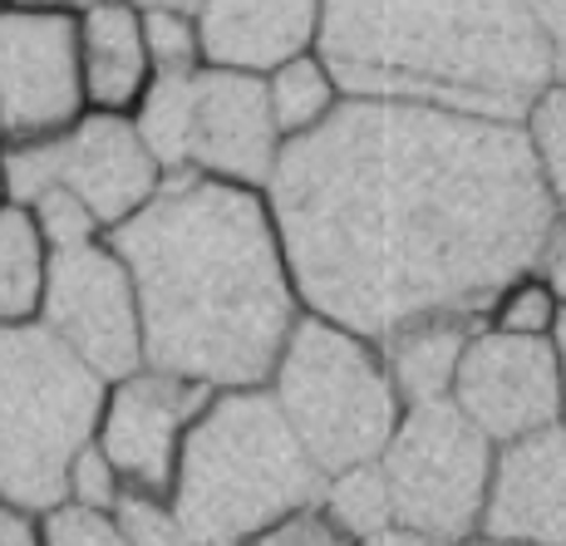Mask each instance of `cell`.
Returning a JSON list of instances; mask_svg holds the SVG:
<instances>
[{"label":"cell","mask_w":566,"mask_h":546,"mask_svg":"<svg viewBox=\"0 0 566 546\" xmlns=\"http://www.w3.org/2000/svg\"><path fill=\"white\" fill-rule=\"evenodd\" d=\"M266 104L271 118H276L281 138L296 144V138H311L315 128H325V118L345 104V90L335 84L331 64L321 54H301V60H286L281 70H271L266 80Z\"/></svg>","instance_id":"19"},{"label":"cell","mask_w":566,"mask_h":546,"mask_svg":"<svg viewBox=\"0 0 566 546\" xmlns=\"http://www.w3.org/2000/svg\"><path fill=\"white\" fill-rule=\"evenodd\" d=\"M321 10L325 0H202V64L266 80L286 60H301V54L315 50Z\"/></svg>","instance_id":"15"},{"label":"cell","mask_w":566,"mask_h":546,"mask_svg":"<svg viewBox=\"0 0 566 546\" xmlns=\"http://www.w3.org/2000/svg\"><path fill=\"white\" fill-rule=\"evenodd\" d=\"M104 379L45 325H0V502L50 512L104 409Z\"/></svg>","instance_id":"6"},{"label":"cell","mask_w":566,"mask_h":546,"mask_svg":"<svg viewBox=\"0 0 566 546\" xmlns=\"http://www.w3.org/2000/svg\"><path fill=\"white\" fill-rule=\"evenodd\" d=\"M114 522L128 537V546H198L192 532L182 527L172 497H158V493H124L114 507Z\"/></svg>","instance_id":"23"},{"label":"cell","mask_w":566,"mask_h":546,"mask_svg":"<svg viewBox=\"0 0 566 546\" xmlns=\"http://www.w3.org/2000/svg\"><path fill=\"white\" fill-rule=\"evenodd\" d=\"M266 395L325 477L379 463L405 419L385 349L321 315H301L266 379Z\"/></svg>","instance_id":"5"},{"label":"cell","mask_w":566,"mask_h":546,"mask_svg":"<svg viewBox=\"0 0 566 546\" xmlns=\"http://www.w3.org/2000/svg\"><path fill=\"white\" fill-rule=\"evenodd\" d=\"M134 128L163 178H207L252 192L271 188L286 153L261 74L212 64L188 74H154L144 104L134 108Z\"/></svg>","instance_id":"7"},{"label":"cell","mask_w":566,"mask_h":546,"mask_svg":"<svg viewBox=\"0 0 566 546\" xmlns=\"http://www.w3.org/2000/svg\"><path fill=\"white\" fill-rule=\"evenodd\" d=\"M325 473L266 389H217L192 419L172 477V507L198 546L256 542L321 497Z\"/></svg>","instance_id":"4"},{"label":"cell","mask_w":566,"mask_h":546,"mask_svg":"<svg viewBox=\"0 0 566 546\" xmlns=\"http://www.w3.org/2000/svg\"><path fill=\"white\" fill-rule=\"evenodd\" d=\"M124 6H134L138 15H188V20H198L202 0H124Z\"/></svg>","instance_id":"32"},{"label":"cell","mask_w":566,"mask_h":546,"mask_svg":"<svg viewBox=\"0 0 566 546\" xmlns=\"http://www.w3.org/2000/svg\"><path fill=\"white\" fill-rule=\"evenodd\" d=\"M80 74H84V104L90 114H124L144 104L154 84V60H148L144 15L124 0H99L80 15Z\"/></svg>","instance_id":"16"},{"label":"cell","mask_w":566,"mask_h":546,"mask_svg":"<svg viewBox=\"0 0 566 546\" xmlns=\"http://www.w3.org/2000/svg\"><path fill=\"white\" fill-rule=\"evenodd\" d=\"M217 389H202L192 379L163 375V369H134L104 389V409L94 423V443L124 477L128 493H172L178 458L188 443L192 419Z\"/></svg>","instance_id":"13"},{"label":"cell","mask_w":566,"mask_h":546,"mask_svg":"<svg viewBox=\"0 0 566 546\" xmlns=\"http://www.w3.org/2000/svg\"><path fill=\"white\" fill-rule=\"evenodd\" d=\"M449 403L493 448L562 423V359L552 340L478 325L463 345Z\"/></svg>","instance_id":"12"},{"label":"cell","mask_w":566,"mask_h":546,"mask_svg":"<svg viewBox=\"0 0 566 546\" xmlns=\"http://www.w3.org/2000/svg\"><path fill=\"white\" fill-rule=\"evenodd\" d=\"M478 537L566 546V423L497 448Z\"/></svg>","instance_id":"14"},{"label":"cell","mask_w":566,"mask_h":546,"mask_svg":"<svg viewBox=\"0 0 566 546\" xmlns=\"http://www.w3.org/2000/svg\"><path fill=\"white\" fill-rule=\"evenodd\" d=\"M124 477L114 473V463L104 458L99 443H84L70 463V477H64V502H80V507H99L114 512L118 497H124Z\"/></svg>","instance_id":"26"},{"label":"cell","mask_w":566,"mask_h":546,"mask_svg":"<svg viewBox=\"0 0 566 546\" xmlns=\"http://www.w3.org/2000/svg\"><path fill=\"white\" fill-rule=\"evenodd\" d=\"M94 6L99 0H0V10H35V15H74V20Z\"/></svg>","instance_id":"31"},{"label":"cell","mask_w":566,"mask_h":546,"mask_svg":"<svg viewBox=\"0 0 566 546\" xmlns=\"http://www.w3.org/2000/svg\"><path fill=\"white\" fill-rule=\"evenodd\" d=\"M468 546H513V542H493V537H473Z\"/></svg>","instance_id":"36"},{"label":"cell","mask_w":566,"mask_h":546,"mask_svg":"<svg viewBox=\"0 0 566 546\" xmlns=\"http://www.w3.org/2000/svg\"><path fill=\"white\" fill-rule=\"evenodd\" d=\"M266 202L306 315L375 345L419 321L483 325L557 232L517 124L419 104L345 99L286 144Z\"/></svg>","instance_id":"1"},{"label":"cell","mask_w":566,"mask_h":546,"mask_svg":"<svg viewBox=\"0 0 566 546\" xmlns=\"http://www.w3.org/2000/svg\"><path fill=\"white\" fill-rule=\"evenodd\" d=\"M40 537L45 546H128L114 512L80 507V502H54L50 512H40Z\"/></svg>","instance_id":"24"},{"label":"cell","mask_w":566,"mask_h":546,"mask_svg":"<svg viewBox=\"0 0 566 546\" xmlns=\"http://www.w3.org/2000/svg\"><path fill=\"white\" fill-rule=\"evenodd\" d=\"M473 330L478 325L468 321H419L379 345L405 409L409 403H439L453 395V375H459L463 345Z\"/></svg>","instance_id":"17"},{"label":"cell","mask_w":566,"mask_h":546,"mask_svg":"<svg viewBox=\"0 0 566 546\" xmlns=\"http://www.w3.org/2000/svg\"><path fill=\"white\" fill-rule=\"evenodd\" d=\"M542 276H547V286L557 291V301L566 305V222H557V232H552L547 242V256H542Z\"/></svg>","instance_id":"30"},{"label":"cell","mask_w":566,"mask_h":546,"mask_svg":"<svg viewBox=\"0 0 566 546\" xmlns=\"http://www.w3.org/2000/svg\"><path fill=\"white\" fill-rule=\"evenodd\" d=\"M50 281V242L30 207L0 202V325H35Z\"/></svg>","instance_id":"18"},{"label":"cell","mask_w":566,"mask_h":546,"mask_svg":"<svg viewBox=\"0 0 566 546\" xmlns=\"http://www.w3.org/2000/svg\"><path fill=\"white\" fill-rule=\"evenodd\" d=\"M0 546H45V537H40V512L0 502Z\"/></svg>","instance_id":"29"},{"label":"cell","mask_w":566,"mask_h":546,"mask_svg":"<svg viewBox=\"0 0 566 546\" xmlns=\"http://www.w3.org/2000/svg\"><path fill=\"white\" fill-rule=\"evenodd\" d=\"M522 138H527L532 168H537L542 188H547L557 222H566V90L552 84L547 94H537V104L522 114Z\"/></svg>","instance_id":"21"},{"label":"cell","mask_w":566,"mask_h":546,"mask_svg":"<svg viewBox=\"0 0 566 546\" xmlns=\"http://www.w3.org/2000/svg\"><path fill=\"white\" fill-rule=\"evenodd\" d=\"M566 305L557 301V291L547 286L542 271H522L513 276L483 311V325L488 330H503V335H532V340H552L557 335V321H562Z\"/></svg>","instance_id":"22"},{"label":"cell","mask_w":566,"mask_h":546,"mask_svg":"<svg viewBox=\"0 0 566 546\" xmlns=\"http://www.w3.org/2000/svg\"><path fill=\"white\" fill-rule=\"evenodd\" d=\"M522 10L552 54V84L566 90V0H522Z\"/></svg>","instance_id":"28"},{"label":"cell","mask_w":566,"mask_h":546,"mask_svg":"<svg viewBox=\"0 0 566 546\" xmlns=\"http://www.w3.org/2000/svg\"><path fill=\"white\" fill-rule=\"evenodd\" d=\"M360 546H439V542H429V537H419V532H405V527H385L379 537H369Z\"/></svg>","instance_id":"33"},{"label":"cell","mask_w":566,"mask_h":546,"mask_svg":"<svg viewBox=\"0 0 566 546\" xmlns=\"http://www.w3.org/2000/svg\"><path fill=\"white\" fill-rule=\"evenodd\" d=\"M144 40H148L154 74H188L202 64L198 20L188 15H144Z\"/></svg>","instance_id":"25"},{"label":"cell","mask_w":566,"mask_h":546,"mask_svg":"<svg viewBox=\"0 0 566 546\" xmlns=\"http://www.w3.org/2000/svg\"><path fill=\"white\" fill-rule=\"evenodd\" d=\"M45 188L70 192L108 237L158 198L163 168L144 148L134 118L84 114L74 128L45 138V144L6 148V198L30 202Z\"/></svg>","instance_id":"9"},{"label":"cell","mask_w":566,"mask_h":546,"mask_svg":"<svg viewBox=\"0 0 566 546\" xmlns=\"http://www.w3.org/2000/svg\"><path fill=\"white\" fill-rule=\"evenodd\" d=\"M84 114L80 20L0 10V148L45 144Z\"/></svg>","instance_id":"11"},{"label":"cell","mask_w":566,"mask_h":546,"mask_svg":"<svg viewBox=\"0 0 566 546\" xmlns=\"http://www.w3.org/2000/svg\"><path fill=\"white\" fill-rule=\"evenodd\" d=\"M252 546H360V542H355L350 532L321 507V497H315L306 507L291 512V517H281L271 532H261Z\"/></svg>","instance_id":"27"},{"label":"cell","mask_w":566,"mask_h":546,"mask_svg":"<svg viewBox=\"0 0 566 546\" xmlns=\"http://www.w3.org/2000/svg\"><path fill=\"white\" fill-rule=\"evenodd\" d=\"M108 246L144 315V365L202 389H266L306 305L266 192L163 178Z\"/></svg>","instance_id":"2"},{"label":"cell","mask_w":566,"mask_h":546,"mask_svg":"<svg viewBox=\"0 0 566 546\" xmlns=\"http://www.w3.org/2000/svg\"><path fill=\"white\" fill-rule=\"evenodd\" d=\"M40 325L70 349L80 365H90L104 385L144 369V315L138 291L124 256L108 246V237L80 246L50 251V281Z\"/></svg>","instance_id":"10"},{"label":"cell","mask_w":566,"mask_h":546,"mask_svg":"<svg viewBox=\"0 0 566 546\" xmlns=\"http://www.w3.org/2000/svg\"><path fill=\"white\" fill-rule=\"evenodd\" d=\"M321 507L350 532L355 542L379 537L385 527H395V507H389V483L379 473V463L345 468V473L325 477L321 487Z\"/></svg>","instance_id":"20"},{"label":"cell","mask_w":566,"mask_h":546,"mask_svg":"<svg viewBox=\"0 0 566 546\" xmlns=\"http://www.w3.org/2000/svg\"><path fill=\"white\" fill-rule=\"evenodd\" d=\"M0 202H6V148H0Z\"/></svg>","instance_id":"35"},{"label":"cell","mask_w":566,"mask_h":546,"mask_svg":"<svg viewBox=\"0 0 566 546\" xmlns=\"http://www.w3.org/2000/svg\"><path fill=\"white\" fill-rule=\"evenodd\" d=\"M493 458L497 448L449 399L409 403L379 453L395 527L419 532L439 546H468L483 532Z\"/></svg>","instance_id":"8"},{"label":"cell","mask_w":566,"mask_h":546,"mask_svg":"<svg viewBox=\"0 0 566 546\" xmlns=\"http://www.w3.org/2000/svg\"><path fill=\"white\" fill-rule=\"evenodd\" d=\"M552 345H557V359H562V423H566V311L557 321V335H552Z\"/></svg>","instance_id":"34"},{"label":"cell","mask_w":566,"mask_h":546,"mask_svg":"<svg viewBox=\"0 0 566 546\" xmlns=\"http://www.w3.org/2000/svg\"><path fill=\"white\" fill-rule=\"evenodd\" d=\"M222 546H252V542H222Z\"/></svg>","instance_id":"37"},{"label":"cell","mask_w":566,"mask_h":546,"mask_svg":"<svg viewBox=\"0 0 566 546\" xmlns=\"http://www.w3.org/2000/svg\"><path fill=\"white\" fill-rule=\"evenodd\" d=\"M315 54L345 99L522 124L552 54L522 0H325Z\"/></svg>","instance_id":"3"}]
</instances>
